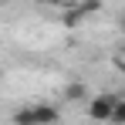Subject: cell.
I'll return each instance as SVG.
<instances>
[{"label": "cell", "mask_w": 125, "mask_h": 125, "mask_svg": "<svg viewBox=\"0 0 125 125\" xmlns=\"http://www.w3.org/2000/svg\"><path fill=\"white\" fill-rule=\"evenodd\" d=\"M108 125H125V98L115 102V112H112V122Z\"/></svg>", "instance_id": "cell-5"}, {"label": "cell", "mask_w": 125, "mask_h": 125, "mask_svg": "<svg viewBox=\"0 0 125 125\" xmlns=\"http://www.w3.org/2000/svg\"><path fill=\"white\" fill-rule=\"evenodd\" d=\"M115 102H118L115 95H91V98H88V108H84V112H88V118H91V122H112Z\"/></svg>", "instance_id": "cell-2"}, {"label": "cell", "mask_w": 125, "mask_h": 125, "mask_svg": "<svg viewBox=\"0 0 125 125\" xmlns=\"http://www.w3.org/2000/svg\"><path fill=\"white\" fill-rule=\"evenodd\" d=\"M61 122V108H54V105H24L17 108L14 115H10V125H58Z\"/></svg>", "instance_id": "cell-1"}, {"label": "cell", "mask_w": 125, "mask_h": 125, "mask_svg": "<svg viewBox=\"0 0 125 125\" xmlns=\"http://www.w3.org/2000/svg\"><path fill=\"white\" fill-rule=\"evenodd\" d=\"M64 98H71V102H78V98H84V84H81V81H71L68 88H64Z\"/></svg>", "instance_id": "cell-4"}, {"label": "cell", "mask_w": 125, "mask_h": 125, "mask_svg": "<svg viewBox=\"0 0 125 125\" xmlns=\"http://www.w3.org/2000/svg\"><path fill=\"white\" fill-rule=\"evenodd\" d=\"M118 27H122V34H125V10H122V17H118Z\"/></svg>", "instance_id": "cell-6"}, {"label": "cell", "mask_w": 125, "mask_h": 125, "mask_svg": "<svg viewBox=\"0 0 125 125\" xmlns=\"http://www.w3.org/2000/svg\"><path fill=\"white\" fill-rule=\"evenodd\" d=\"M98 10H102V3H95V0H88V3H68L64 24H68V27H78L84 17H91V14H98Z\"/></svg>", "instance_id": "cell-3"}]
</instances>
